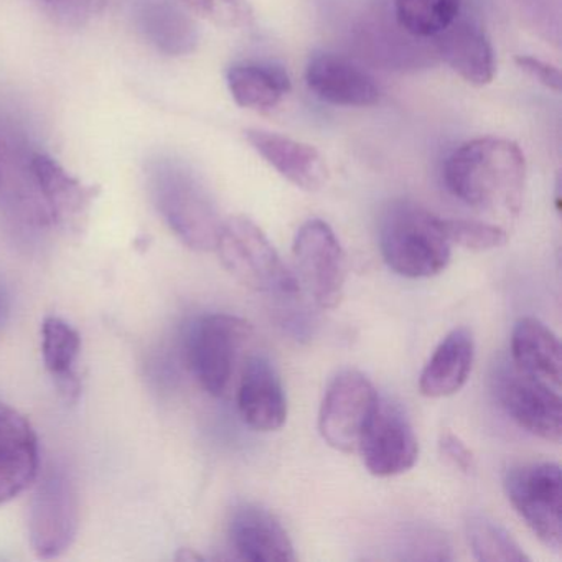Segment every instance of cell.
<instances>
[{"instance_id":"34","label":"cell","mask_w":562,"mask_h":562,"mask_svg":"<svg viewBox=\"0 0 562 562\" xmlns=\"http://www.w3.org/2000/svg\"><path fill=\"white\" fill-rule=\"evenodd\" d=\"M47 4L58 5V8H67V5L81 4V0H45Z\"/></svg>"},{"instance_id":"31","label":"cell","mask_w":562,"mask_h":562,"mask_svg":"<svg viewBox=\"0 0 562 562\" xmlns=\"http://www.w3.org/2000/svg\"><path fill=\"white\" fill-rule=\"evenodd\" d=\"M516 65L538 83L544 85L549 90L559 93L561 91V74L558 68L535 57H516Z\"/></svg>"},{"instance_id":"5","label":"cell","mask_w":562,"mask_h":562,"mask_svg":"<svg viewBox=\"0 0 562 562\" xmlns=\"http://www.w3.org/2000/svg\"><path fill=\"white\" fill-rule=\"evenodd\" d=\"M252 338V325L232 314H210L190 328L187 358L206 393L225 396L243 351Z\"/></svg>"},{"instance_id":"3","label":"cell","mask_w":562,"mask_h":562,"mask_svg":"<svg viewBox=\"0 0 562 562\" xmlns=\"http://www.w3.org/2000/svg\"><path fill=\"white\" fill-rule=\"evenodd\" d=\"M384 262L407 279H429L446 271L452 245L442 218L411 202L387 206L380 223Z\"/></svg>"},{"instance_id":"25","label":"cell","mask_w":562,"mask_h":562,"mask_svg":"<svg viewBox=\"0 0 562 562\" xmlns=\"http://www.w3.org/2000/svg\"><path fill=\"white\" fill-rule=\"evenodd\" d=\"M462 9V0H393L394 21L406 34L432 41L446 31Z\"/></svg>"},{"instance_id":"7","label":"cell","mask_w":562,"mask_h":562,"mask_svg":"<svg viewBox=\"0 0 562 562\" xmlns=\"http://www.w3.org/2000/svg\"><path fill=\"white\" fill-rule=\"evenodd\" d=\"M561 485V469L554 462L521 463L505 476L506 495L513 508L532 535L552 551L562 546Z\"/></svg>"},{"instance_id":"4","label":"cell","mask_w":562,"mask_h":562,"mask_svg":"<svg viewBox=\"0 0 562 562\" xmlns=\"http://www.w3.org/2000/svg\"><path fill=\"white\" fill-rule=\"evenodd\" d=\"M215 251L226 271L252 291L279 299H295L301 292L297 278L285 268L278 249L246 216L223 222Z\"/></svg>"},{"instance_id":"9","label":"cell","mask_w":562,"mask_h":562,"mask_svg":"<svg viewBox=\"0 0 562 562\" xmlns=\"http://www.w3.org/2000/svg\"><path fill=\"white\" fill-rule=\"evenodd\" d=\"M380 403L374 384L357 370L338 373L318 413L322 439L340 452H357L361 436Z\"/></svg>"},{"instance_id":"20","label":"cell","mask_w":562,"mask_h":562,"mask_svg":"<svg viewBox=\"0 0 562 562\" xmlns=\"http://www.w3.org/2000/svg\"><path fill=\"white\" fill-rule=\"evenodd\" d=\"M475 361V340L465 327L453 328L442 338L419 376L423 396L439 400L465 386Z\"/></svg>"},{"instance_id":"14","label":"cell","mask_w":562,"mask_h":562,"mask_svg":"<svg viewBox=\"0 0 562 562\" xmlns=\"http://www.w3.org/2000/svg\"><path fill=\"white\" fill-rule=\"evenodd\" d=\"M308 90L331 106L368 108L380 103L381 90L374 78L344 55L322 52L305 68Z\"/></svg>"},{"instance_id":"13","label":"cell","mask_w":562,"mask_h":562,"mask_svg":"<svg viewBox=\"0 0 562 562\" xmlns=\"http://www.w3.org/2000/svg\"><path fill=\"white\" fill-rule=\"evenodd\" d=\"M391 15L378 11L361 22L355 35L360 57L384 70L396 71L420 70L436 64L439 58L434 42L406 34Z\"/></svg>"},{"instance_id":"26","label":"cell","mask_w":562,"mask_h":562,"mask_svg":"<svg viewBox=\"0 0 562 562\" xmlns=\"http://www.w3.org/2000/svg\"><path fill=\"white\" fill-rule=\"evenodd\" d=\"M470 548L482 562H529V555L498 522L482 513H473L467 521Z\"/></svg>"},{"instance_id":"11","label":"cell","mask_w":562,"mask_h":562,"mask_svg":"<svg viewBox=\"0 0 562 562\" xmlns=\"http://www.w3.org/2000/svg\"><path fill=\"white\" fill-rule=\"evenodd\" d=\"M357 452L371 475L387 479L409 472L416 465L419 440L404 411L380 397Z\"/></svg>"},{"instance_id":"8","label":"cell","mask_w":562,"mask_h":562,"mask_svg":"<svg viewBox=\"0 0 562 562\" xmlns=\"http://www.w3.org/2000/svg\"><path fill=\"white\" fill-rule=\"evenodd\" d=\"M299 284L321 308H335L344 301L347 261L334 229L324 220L312 218L295 233Z\"/></svg>"},{"instance_id":"19","label":"cell","mask_w":562,"mask_h":562,"mask_svg":"<svg viewBox=\"0 0 562 562\" xmlns=\"http://www.w3.org/2000/svg\"><path fill=\"white\" fill-rule=\"evenodd\" d=\"M252 149L285 180L305 192H317L327 182V166L315 147L262 130L246 131Z\"/></svg>"},{"instance_id":"27","label":"cell","mask_w":562,"mask_h":562,"mask_svg":"<svg viewBox=\"0 0 562 562\" xmlns=\"http://www.w3.org/2000/svg\"><path fill=\"white\" fill-rule=\"evenodd\" d=\"M443 229L450 245L469 251H490L502 248L508 241V233L502 226L479 220H443Z\"/></svg>"},{"instance_id":"22","label":"cell","mask_w":562,"mask_h":562,"mask_svg":"<svg viewBox=\"0 0 562 562\" xmlns=\"http://www.w3.org/2000/svg\"><path fill=\"white\" fill-rule=\"evenodd\" d=\"M226 83L238 106L255 111L272 110L291 91L288 71L272 61H238L229 67Z\"/></svg>"},{"instance_id":"21","label":"cell","mask_w":562,"mask_h":562,"mask_svg":"<svg viewBox=\"0 0 562 562\" xmlns=\"http://www.w3.org/2000/svg\"><path fill=\"white\" fill-rule=\"evenodd\" d=\"M512 363L522 373L561 387V344L554 331L535 317L519 318L512 334Z\"/></svg>"},{"instance_id":"16","label":"cell","mask_w":562,"mask_h":562,"mask_svg":"<svg viewBox=\"0 0 562 562\" xmlns=\"http://www.w3.org/2000/svg\"><path fill=\"white\" fill-rule=\"evenodd\" d=\"M38 440L27 417L0 404V505L18 498L37 480Z\"/></svg>"},{"instance_id":"23","label":"cell","mask_w":562,"mask_h":562,"mask_svg":"<svg viewBox=\"0 0 562 562\" xmlns=\"http://www.w3.org/2000/svg\"><path fill=\"white\" fill-rule=\"evenodd\" d=\"M80 334L60 317H47L42 325V355L45 368L57 381L65 400L75 403L80 396V380L77 374L80 358Z\"/></svg>"},{"instance_id":"10","label":"cell","mask_w":562,"mask_h":562,"mask_svg":"<svg viewBox=\"0 0 562 562\" xmlns=\"http://www.w3.org/2000/svg\"><path fill=\"white\" fill-rule=\"evenodd\" d=\"M496 394L506 414L526 432L548 442H561L559 390L509 363V367L499 368L496 374Z\"/></svg>"},{"instance_id":"2","label":"cell","mask_w":562,"mask_h":562,"mask_svg":"<svg viewBox=\"0 0 562 562\" xmlns=\"http://www.w3.org/2000/svg\"><path fill=\"white\" fill-rule=\"evenodd\" d=\"M147 183L170 232L193 251H215L223 220L203 180L179 160L159 159L150 164Z\"/></svg>"},{"instance_id":"6","label":"cell","mask_w":562,"mask_h":562,"mask_svg":"<svg viewBox=\"0 0 562 562\" xmlns=\"http://www.w3.org/2000/svg\"><path fill=\"white\" fill-rule=\"evenodd\" d=\"M80 525L77 485L64 467H52L35 488L29 535L35 554L54 559L70 549Z\"/></svg>"},{"instance_id":"33","label":"cell","mask_w":562,"mask_h":562,"mask_svg":"<svg viewBox=\"0 0 562 562\" xmlns=\"http://www.w3.org/2000/svg\"><path fill=\"white\" fill-rule=\"evenodd\" d=\"M180 561H202V555L195 554V552L190 551V549H183L179 554Z\"/></svg>"},{"instance_id":"24","label":"cell","mask_w":562,"mask_h":562,"mask_svg":"<svg viewBox=\"0 0 562 562\" xmlns=\"http://www.w3.org/2000/svg\"><path fill=\"white\" fill-rule=\"evenodd\" d=\"M140 27L149 44L169 57L192 54L199 44V31L192 19L170 0H156L144 8Z\"/></svg>"},{"instance_id":"17","label":"cell","mask_w":562,"mask_h":562,"mask_svg":"<svg viewBox=\"0 0 562 562\" xmlns=\"http://www.w3.org/2000/svg\"><path fill=\"white\" fill-rule=\"evenodd\" d=\"M437 58L449 65L467 83L485 87L495 77V52L483 25L460 15L432 38Z\"/></svg>"},{"instance_id":"15","label":"cell","mask_w":562,"mask_h":562,"mask_svg":"<svg viewBox=\"0 0 562 562\" xmlns=\"http://www.w3.org/2000/svg\"><path fill=\"white\" fill-rule=\"evenodd\" d=\"M238 411L243 423L258 432H274L288 420L284 384L274 364L265 355H252L243 367Z\"/></svg>"},{"instance_id":"1","label":"cell","mask_w":562,"mask_h":562,"mask_svg":"<svg viewBox=\"0 0 562 562\" xmlns=\"http://www.w3.org/2000/svg\"><path fill=\"white\" fill-rule=\"evenodd\" d=\"M442 179L463 205L515 218L525 193V154L513 140L476 137L447 156Z\"/></svg>"},{"instance_id":"32","label":"cell","mask_w":562,"mask_h":562,"mask_svg":"<svg viewBox=\"0 0 562 562\" xmlns=\"http://www.w3.org/2000/svg\"><path fill=\"white\" fill-rule=\"evenodd\" d=\"M9 311V294L5 285L0 282V325L4 322Z\"/></svg>"},{"instance_id":"28","label":"cell","mask_w":562,"mask_h":562,"mask_svg":"<svg viewBox=\"0 0 562 562\" xmlns=\"http://www.w3.org/2000/svg\"><path fill=\"white\" fill-rule=\"evenodd\" d=\"M401 558L407 561H450L452 548L446 535L427 526H413L401 536Z\"/></svg>"},{"instance_id":"30","label":"cell","mask_w":562,"mask_h":562,"mask_svg":"<svg viewBox=\"0 0 562 562\" xmlns=\"http://www.w3.org/2000/svg\"><path fill=\"white\" fill-rule=\"evenodd\" d=\"M440 452L442 456L452 463L456 469L463 473H472L475 470V457L472 450L465 446L459 436L453 432H446L440 436L439 440Z\"/></svg>"},{"instance_id":"35","label":"cell","mask_w":562,"mask_h":562,"mask_svg":"<svg viewBox=\"0 0 562 562\" xmlns=\"http://www.w3.org/2000/svg\"><path fill=\"white\" fill-rule=\"evenodd\" d=\"M4 153H2V146H0V190L4 187Z\"/></svg>"},{"instance_id":"29","label":"cell","mask_w":562,"mask_h":562,"mask_svg":"<svg viewBox=\"0 0 562 562\" xmlns=\"http://www.w3.org/2000/svg\"><path fill=\"white\" fill-rule=\"evenodd\" d=\"M190 12L223 29H245L252 24L248 0H183Z\"/></svg>"},{"instance_id":"12","label":"cell","mask_w":562,"mask_h":562,"mask_svg":"<svg viewBox=\"0 0 562 562\" xmlns=\"http://www.w3.org/2000/svg\"><path fill=\"white\" fill-rule=\"evenodd\" d=\"M29 170L48 222L68 232L80 233L87 225L98 190L85 186L44 153L32 154Z\"/></svg>"},{"instance_id":"18","label":"cell","mask_w":562,"mask_h":562,"mask_svg":"<svg viewBox=\"0 0 562 562\" xmlns=\"http://www.w3.org/2000/svg\"><path fill=\"white\" fill-rule=\"evenodd\" d=\"M229 541L239 559L252 562H291L297 559L282 522L261 506L246 503L233 513Z\"/></svg>"}]
</instances>
